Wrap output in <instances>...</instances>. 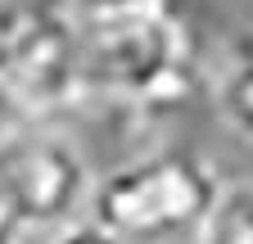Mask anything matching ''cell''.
I'll return each instance as SVG.
<instances>
[{"label": "cell", "mask_w": 253, "mask_h": 244, "mask_svg": "<svg viewBox=\"0 0 253 244\" xmlns=\"http://www.w3.org/2000/svg\"><path fill=\"white\" fill-rule=\"evenodd\" d=\"M45 244H131V240H122V235L104 231L100 222H90V217H82V222H73V226H63V231H50V235H45Z\"/></svg>", "instance_id": "cell-6"}, {"label": "cell", "mask_w": 253, "mask_h": 244, "mask_svg": "<svg viewBox=\"0 0 253 244\" xmlns=\"http://www.w3.org/2000/svg\"><path fill=\"white\" fill-rule=\"evenodd\" d=\"M0 190L27 235L82 222L95 195V167L73 131L54 118H5L0 127Z\"/></svg>", "instance_id": "cell-3"}, {"label": "cell", "mask_w": 253, "mask_h": 244, "mask_svg": "<svg viewBox=\"0 0 253 244\" xmlns=\"http://www.w3.org/2000/svg\"><path fill=\"white\" fill-rule=\"evenodd\" d=\"M226 181L195 145H158L95 176L90 222L131 244H190Z\"/></svg>", "instance_id": "cell-2"}, {"label": "cell", "mask_w": 253, "mask_h": 244, "mask_svg": "<svg viewBox=\"0 0 253 244\" xmlns=\"http://www.w3.org/2000/svg\"><path fill=\"white\" fill-rule=\"evenodd\" d=\"M77 104L158 113L190 100L199 81V37L176 0L73 5Z\"/></svg>", "instance_id": "cell-1"}, {"label": "cell", "mask_w": 253, "mask_h": 244, "mask_svg": "<svg viewBox=\"0 0 253 244\" xmlns=\"http://www.w3.org/2000/svg\"><path fill=\"white\" fill-rule=\"evenodd\" d=\"M190 244H253V181H226Z\"/></svg>", "instance_id": "cell-5"}, {"label": "cell", "mask_w": 253, "mask_h": 244, "mask_svg": "<svg viewBox=\"0 0 253 244\" xmlns=\"http://www.w3.org/2000/svg\"><path fill=\"white\" fill-rule=\"evenodd\" d=\"M212 100H217L221 122L235 136L253 140V37H244L221 59V68L212 77Z\"/></svg>", "instance_id": "cell-4"}, {"label": "cell", "mask_w": 253, "mask_h": 244, "mask_svg": "<svg viewBox=\"0 0 253 244\" xmlns=\"http://www.w3.org/2000/svg\"><path fill=\"white\" fill-rule=\"evenodd\" d=\"M77 9H104V5H126V0H73Z\"/></svg>", "instance_id": "cell-8"}, {"label": "cell", "mask_w": 253, "mask_h": 244, "mask_svg": "<svg viewBox=\"0 0 253 244\" xmlns=\"http://www.w3.org/2000/svg\"><path fill=\"white\" fill-rule=\"evenodd\" d=\"M23 240H27V231H23V222H18L14 203L5 199V190H0V244H23Z\"/></svg>", "instance_id": "cell-7"}]
</instances>
